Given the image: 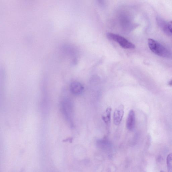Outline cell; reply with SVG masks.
Instances as JSON below:
<instances>
[{"label": "cell", "mask_w": 172, "mask_h": 172, "mask_svg": "<svg viewBox=\"0 0 172 172\" xmlns=\"http://www.w3.org/2000/svg\"><path fill=\"white\" fill-rule=\"evenodd\" d=\"M148 42L150 49L156 55L166 58H172V54L170 51L160 43L151 38L148 39Z\"/></svg>", "instance_id": "6da1fadb"}, {"label": "cell", "mask_w": 172, "mask_h": 172, "mask_svg": "<svg viewBox=\"0 0 172 172\" xmlns=\"http://www.w3.org/2000/svg\"><path fill=\"white\" fill-rule=\"evenodd\" d=\"M61 109L66 120L70 126L73 127V105L71 101L67 97L62 99L61 103Z\"/></svg>", "instance_id": "7a4b0ae2"}, {"label": "cell", "mask_w": 172, "mask_h": 172, "mask_svg": "<svg viewBox=\"0 0 172 172\" xmlns=\"http://www.w3.org/2000/svg\"><path fill=\"white\" fill-rule=\"evenodd\" d=\"M112 108L111 107H108L105 111V115L102 116V118L104 122L106 124L108 128L110 127L111 124V114Z\"/></svg>", "instance_id": "52a82bcc"}, {"label": "cell", "mask_w": 172, "mask_h": 172, "mask_svg": "<svg viewBox=\"0 0 172 172\" xmlns=\"http://www.w3.org/2000/svg\"><path fill=\"white\" fill-rule=\"evenodd\" d=\"M135 125V115L133 110L129 111L126 122V127L128 130L132 131L134 129Z\"/></svg>", "instance_id": "8992f818"}, {"label": "cell", "mask_w": 172, "mask_h": 172, "mask_svg": "<svg viewBox=\"0 0 172 172\" xmlns=\"http://www.w3.org/2000/svg\"><path fill=\"white\" fill-rule=\"evenodd\" d=\"M167 163L169 172H172V154L168 155L167 158Z\"/></svg>", "instance_id": "9c48e42d"}, {"label": "cell", "mask_w": 172, "mask_h": 172, "mask_svg": "<svg viewBox=\"0 0 172 172\" xmlns=\"http://www.w3.org/2000/svg\"><path fill=\"white\" fill-rule=\"evenodd\" d=\"M70 90L73 95L79 96L83 92L84 87L79 82H73L70 84Z\"/></svg>", "instance_id": "5b68a950"}, {"label": "cell", "mask_w": 172, "mask_h": 172, "mask_svg": "<svg viewBox=\"0 0 172 172\" xmlns=\"http://www.w3.org/2000/svg\"><path fill=\"white\" fill-rule=\"evenodd\" d=\"M169 85L170 86H172V80L169 82Z\"/></svg>", "instance_id": "8fae6325"}, {"label": "cell", "mask_w": 172, "mask_h": 172, "mask_svg": "<svg viewBox=\"0 0 172 172\" xmlns=\"http://www.w3.org/2000/svg\"><path fill=\"white\" fill-rule=\"evenodd\" d=\"M124 106L121 105L114 111L113 115V121L116 126H118L122 120L124 114Z\"/></svg>", "instance_id": "277c9868"}, {"label": "cell", "mask_w": 172, "mask_h": 172, "mask_svg": "<svg viewBox=\"0 0 172 172\" xmlns=\"http://www.w3.org/2000/svg\"><path fill=\"white\" fill-rule=\"evenodd\" d=\"M160 172H164L162 171H160Z\"/></svg>", "instance_id": "7c38bea8"}, {"label": "cell", "mask_w": 172, "mask_h": 172, "mask_svg": "<svg viewBox=\"0 0 172 172\" xmlns=\"http://www.w3.org/2000/svg\"><path fill=\"white\" fill-rule=\"evenodd\" d=\"M168 28L170 33L172 34V20L168 23Z\"/></svg>", "instance_id": "30bf717a"}, {"label": "cell", "mask_w": 172, "mask_h": 172, "mask_svg": "<svg viewBox=\"0 0 172 172\" xmlns=\"http://www.w3.org/2000/svg\"><path fill=\"white\" fill-rule=\"evenodd\" d=\"M157 20L159 26L161 27L164 32L167 34H170L168 28V23L159 17L157 19Z\"/></svg>", "instance_id": "ba28073f"}, {"label": "cell", "mask_w": 172, "mask_h": 172, "mask_svg": "<svg viewBox=\"0 0 172 172\" xmlns=\"http://www.w3.org/2000/svg\"><path fill=\"white\" fill-rule=\"evenodd\" d=\"M107 36L109 40L118 43L124 49H134L135 48V45L133 44L120 35L108 33L107 34Z\"/></svg>", "instance_id": "3957f363"}]
</instances>
